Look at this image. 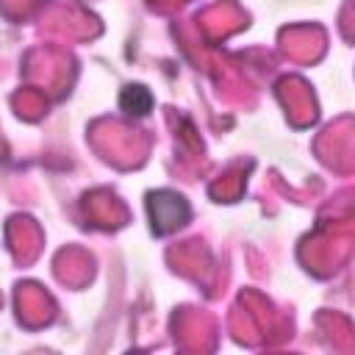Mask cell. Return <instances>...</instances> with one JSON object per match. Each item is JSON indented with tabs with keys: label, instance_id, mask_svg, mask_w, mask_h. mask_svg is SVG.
Masks as SVG:
<instances>
[{
	"label": "cell",
	"instance_id": "7a4b0ae2",
	"mask_svg": "<svg viewBox=\"0 0 355 355\" xmlns=\"http://www.w3.org/2000/svg\"><path fill=\"white\" fill-rule=\"evenodd\" d=\"M119 108L128 116H147L150 108H153V92L141 83H128L119 92Z\"/></svg>",
	"mask_w": 355,
	"mask_h": 355
},
{
	"label": "cell",
	"instance_id": "6da1fadb",
	"mask_svg": "<svg viewBox=\"0 0 355 355\" xmlns=\"http://www.w3.org/2000/svg\"><path fill=\"white\" fill-rule=\"evenodd\" d=\"M147 216L155 236H166L180 230L191 219V205L183 194L172 189H155L147 194Z\"/></svg>",
	"mask_w": 355,
	"mask_h": 355
}]
</instances>
